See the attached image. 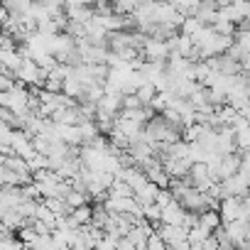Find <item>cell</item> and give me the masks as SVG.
<instances>
[{
	"label": "cell",
	"mask_w": 250,
	"mask_h": 250,
	"mask_svg": "<svg viewBox=\"0 0 250 250\" xmlns=\"http://www.w3.org/2000/svg\"><path fill=\"white\" fill-rule=\"evenodd\" d=\"M157 191H160V187L155 184V182H145V184H140L138 189H135V199L145 206V204H152V201H157Z\"/></svg>",
	"instance_id": "8992f818"
},
{
	"label": "cell",
	"mask_w": 250,
	"mask_h": 250,
	"mask_svg": "<svg viewBox=\"0 0 250 250\" xmlns=\"http://www.w3.org/2000/svg\"><path fill=\"white\" fill-rule=\"evenodd\" d=\"M240 165H243V152H240V150L228 152V155L221 157V165H218V169H216V177H218V179H226V177L235 174V172L240 169Z\"/></svg>",
	"instance_id": "5b68a950"
},
{
	"label": "cell",
	"mask_w": 250,
	"mask_h": 250,
	"mask_svg": "<svg viewBox=\"0 0 250 250\" xmlns=\"http://www.w3.org/2000/svg\"><path fill=\"white\" fill-rule=\"evenodd\" d=\"M218 3H226V0H218Z\"/></svg>",
	"instance_id": "7c38bea8"
},
{
	"label": "cell",
	"mask_w": 250,
	"mask_h": 250,
	"mask_svg": "<svg viewBox=\"0 0 250 250\" xmlns=\"http://www.w3.org/2000/svg\"><path fill=\"white\" fill-rule=\"evenodd\" d=\"M240 169L250 174V150H243V165H240Z\"/></svg>",
	"instance_id": "8fae6325"
},
{
	"label": "cell",
	"mask_w": 250,
	"mask_h": 250,
	"mask_svg": "<svg viewBox=\"0 0 250 250\" xmlns=\"http://www.w3.org/2000/svg\"><path fill=\"white\" fill-rule=\"evenodd\" d=\"M218 211L223 216V223H233V221H248L250 218V208L245 204L243 196H223L218 204Z\"/></svg>",
	"instance_id": "7a4b0ae2"
},
{
	"label": "cell",
	"mask_w": 250,
	"mask_h": 250,
	"mask_svg": "<svg viewBox=\"0 0 250 250\" xmlns=\"http://www.w3.org/2000/svg\"><path fill=\"white\" fill-rule=\"evenodd\" d=\"M160 233L162 238L167 240V248H189V228L187 226H169V223H162L160 226Z\"/></svg>",
	"instance_id": "277c9868"
},
{
	"label": "cell",
	"mask_w": 250,
	"mask_h": 250,
	"mask_svg": "<svg viewBox=\"0 0 250 250\" xmlns=\"http://www.w3.org/2000/svg\"><path fill=\"white\" fill-rule=\"evenodd\" d=\"M140 52L145 54V59L147 62H167L169 59V54H172V49H169V42L167 40H162V37H145V42H143V47H140Z\"/></svg>",
	"instance_id": "3957f363"
},
{
	"label": "cell",
	"mask_w": 250,
	"mask_h": 250,
	"mask_svg": "<svg viewBox=\"0 0 250 250\" xmlns=\"http://www.w3.org/2000/svg\"><path fill=\"white\" fill-rule=\"evenodd\" d=\"M248 223H250V218H248Z\"/></svg>",
	"instance_id": "4fadbf2b"
},
{
	"label": "cell",
	"mask_w": 250,
	"mask_h": 250,
	"mask_svg": "<svg viewBox=\"0 0 250 250\" xmlns=\"http://www.w3.org/2000/svg\"><path fill=\"white\" fill-rule=\"evenodd\" d=\"M147 248H150V250H162V248H167V240L162 238L160 230H152V233H150V238H147Z\"/></svg>",
	"instance_id": "ba28073f"
},
{
	"label": "cell",
	"mask_w": 250,
	"mask_h": 250,
	"mask_svg": "<svg viewBox=\"0 0 250 250\" xmlns=\"http://www.w3.org/2000/svg\"><path fill=\"white\" fill-rule=\"evenodd\" d=\"M172 3H174L179 10H184V13L189 15V13H191V10H194L199 3H201V0H172Z\"/></svg>",
	"instance_id": "9c48e42d"
},
{
	"label": "cell",
	"mask_w": 250,
	"mask_h": 250,
	"mask_svg": "<svg viewBox=\"0 0 250 250\" xmlns=\"http://www.w3.org/2000/svg\"><path fill=\"white\" fill-rule=\"evenodd\" d=\"M240 74H243V76L250 81V54H248V57L240 62Z\"/></svg>",
	"instance_id": "30bf717a"
},
{
	"label": "cell",
	"mask_w": 250,
	"mask_h": 250,
	"mask_svg": "<svg viewBox=\"0 0 250 250\" xmlns=\"http://www.w3.org/2000/svg\"><path fill=\"white\" fill-rule=\"evenodd\" d=\"M93 211H96V208H91L88 204H83V206H79V208H71L69 213H71V218H74L79 226H88V223H93Z\"/></svg>",
	"instance_id": "52a82bcc"
},
{
	"label": "cell",
	"mask_w": 250,
	"mask_h": 250,
	"mask_svg": "<svg viewBox=\"0 0 250 250\" xmlns=\"http://www.w3.org/2000/svg\"><path fill=\"white\" fill-rule=\"evenodd\" d=\"M47 69H42L32 57H25V62H22V66L15 71V76H18V81L20 83H25V86H32V88H44V83H47Z\"/></svg>",
	"instance_id": "6da1fadb"
}]
</instances>
